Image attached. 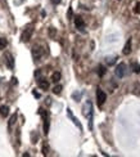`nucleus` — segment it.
Masks as SVG:
<instances>
[{
  "label": "nucleus",
  "mask_w": 140,
  "mask_h": 157,
  "mask_svg": "<svg viewBox=\"0 0 140 157\" xmlns=\"http://www.w3.org/2000/svg\"><path fill=\"white\" fill-rule=\"evenodd\" d=\"M39 113L42 116V120H44V134H45V135H48V134H49V128H50L49 113H48V111H45V110H42V108H40V110H39Z\"/></svg>",
  "instance_id": "nucleus-1"
},
{
  "label": "nucleus",
  "mask_w": 140,
  "mask_h": 157,
  "mask_svg": "<svg viewBox=\"0 0 140 157\" xmlns=\"http://www.w3.org/2000/svg\"><path fill=\"white\" fill-rule=\"evenodd\" d=\"M32 34H33V26H28L23 30L22 35H21V41L22 43H28L30 39L32 37Z\"/></svg>",
  "instance_id": "nucleus-2"
},
{
  "label": "nucleus",
  "mask_w": 140,
  "mask_h": 157,
  "mask_svg": "<svg viewBox=\"0 0 140 157\" xmlns=\"http://www.w3.org/2000/svg\"><path fill=\"white\" fill-rule=\"evenodd\" d=\"M106 101H107V94H106L100 88H98V89H97V103H98V106L102 107V106L104 104Z\"/></svg>",
  "instance_id": "nucleus-3"
},
{
  "label": "nucleus",
  "mask_w": 140,
  "mask_h": 157,
  "mask_svg": "<svg viewBox=\"0 0 140 157\" xmlns=\"http://www.w3.org/2000/svg\"><path fill=\"white\" fill-rule=\"evenodd\" d=\"M42 54H44V49H42L41 45H35L32 48V58L35 61H39L42 57Z\"/></svg>",
  "instance_id": "nucleus-4"
},
{
  "label": "nucleus",
  "mask_w": 140,
  "mask_h": 157,
  "mask_svg": "<svg viewBox=\"0 0 140 157\" xmlns=\"http://www.w3.org/2000/svg\"><path fill=\"white\" fill-rule=\"evenodd\" d=\"M4 58H5V63H6V67L9 68V70H13L14 68V58H13V55L10 54V53H5L4 54Z\"/></svg>",
  "instance_id": "nucleus-5"
},
{
  "label": "nucleus",
  "mask_w": 140,
  "mask_h": 157,
  "mask_svg": "<svg viewBox=\"0 0 140 157\" xmlns=\"http://www.w3.org/2000/svg\"><path fill=\"white\" fill-rule=\"evenodd\" d=\"M116 76H118V79H122L126 73V64L125 63H120L117 67H116Z\"/></svg>",
  "instance_id": "nucleus-6"
},
{
  "label": "nucleus",
  "mask_w": 140,
  "mask_h": 157,
  "mask_svg": "<svg viewBox=\"0 0 140 157\" xmlns=\"http://www.w3.org/2000/svg\"><path fill=\"white\" fill-rule=\"evenodd\" d=\"M86 104H87V107H89V111H87V113H86V115L89 116V129L93 130V115H94L93 104H91V102H87Z\"/></svg>",
  "instance_id": "nucleus-7"
},
{
  "label": "nucleus",
  "mask_w": 140,
  "mask_h": 157,
  "mask_svg": "<svg viewBox=\"0 0 140 157\" xmlns=\"http://www.w3.org/2000/svg\"><path fill=\"white\" fill-rule=\"evenodd\" d=\"M75 26H76V28H78L80 31H84V28H85V22H84V19H82L80 15H76V17H75Z\"/></svg>",
  "instance_id": "nucleus-8"
},
{
  "label": "nucleus",
  "mask_w": 140,
  "mask_h": 157,
  "mask_svg": "<svg viewBox=\"0 0 140 157\" xmlns=\"http://www.w3.org/2000/svg\"><path fill=\"white\" fill-rule=\"evenodd\" d=\"M37 84H39V88L42 89V90H48L49 89V81L46 79H44V77H39Z\"/></svg>",
  "instance_id": "nucleus-9"
},
{
  "label": "nucleus",
  "mask_w": 140,
  "mask_h": 157,
  "mask_svg": "<svg viewBox=\"0 0 140 157\" xmlns=\"http://www.w3.org/2000/svg\"><path fill=\"white\" fill-rule=\"evenodd\" d=\"M67 115H68V117H69V119L73 121V124H75V125H76V126H77L80 130H82V125H81V122H80V121H78V120H77V119H76L73 115H72V111H71L69 108H67Z\"/></svg>",
  "instance_id": "nucleus-10"
},
{
  "label": "nucleus",
  "mask_w": 140,
  "mask_h": 157,
  "mask_svg": "<svg viewBox=\"0 0 140 157\" xmlns=\"http://www.w3.org/2000/svg\"><path fill=\"white\" fill-rule=\"evenodd\" d=\"M122 53H124L125 55H129V54L131 53V39H129V40L126 41V44H125V48H124Z\"/></svg>",
  "instance_id": "nucleus-11"
},
{
  "label": "nucleus",
  "mask_w": 140,
  "mask_h": 157,
  "mask_svg": "<svg viewBox=\"0 0 140 157\" xmlns=\"http://www.w3.org/2000/svg\"><path fill=\"white\" fill-rule=\"evenodd\" d=\"M0 115H1L3 117H6V116L9 115V107L5 106V104L0 106Z\"/></svg>",
  "instance_id": "nucleus-12"
},
{
  "label": "nucleus",
  "mask_w": 140,
  "mask_h": 157,
  "mask_svg": "<svg viewBox=\"0 0 140 157\" xmlns=\"http://www.w3.org/2000/svg\"><path fill=\"white\" fill-rule=\"evenodd\" d=\"M60 77H62L60 72H59V71H55V72H53V75H51V81H53V82H58V81L60 80Z\"/></svg>",
  "instance_id": "nucleus-13"
},
{
  "label": "nucleus",
  "mask_w": 140,
  "mask_h": 157,
  "mask_svg": "<svg viewBox=\"0 0 140 157\" xmlns=\"http://www.w3.org/2000/svg\"><path fill=\"white\" fill-rule=\"evenodd\" d=\"M15 121H17V113H13L12 117H10V120H9V122H8V129H9V131H10L12 126L15 124Z\"/></svg>",
  "instance_id": "nucleus-14"
},
{
  "label": "nucleus",
  "mask_w": 140,
  "mask_h": 157,
  "mask_svg": "<svg viewBox=\"0 0 140 157\" xmlns=\"http://www.w3.org/2000/svg\"><path fill=\"white\" fill-rule=\"evenodd\" d=\"M106 72H107V68H106L103 64H99V66H98V75H99L100 77H103V76L106 75Z\"/></svg>",
  "instance_id": "nucleus-15"
},
{
  "label": "nucleus",
  "mask_w": 140,
  "mask_h": 157,
  "mask_svg": "<svg viewBox=\"0 0 140 157\" xmlns=\"http://www.w3.org/2000/svg\"><path fill=\"white\" fill-rule=\"evenodd\" d=\"M62 89H63V86H62V85H57V86H54V88H53V93L58 95V94H60Z\"/></svg>",
  "instance_id": "nucleus-16"
},
{
  "label": "nucleus",
  "mask_w": 140,
  "mask_h": 157,
  "mask_svg": "<svg viewBox=\"0 0 140 157\" xmlns=\"http://www.w3.org/2000/svg\"><path fill=\"white\" fill-rule=\"evenodd\" d=\"M6 45H8V41H6V39H4V37H0V50H1V49H4Z\"/></svg>",
  "instance_id": "nucleus-17"
},
{
  "label": "nucleus",
  "mask_w": 140,
  "mask_h": 157,
  "mask_svg": "<svg viewBox=\"0 0 140 157\" xmlns=\"http://www.w3.org/2000/svg\"><path fill=\"white\" fill-rule=\"evenodd\" d=\"M131 67H133V71H134L135 73H140V64H138V63H133Z\"/></svg>",
  "instance_id": "nucleus-18"
},
{
  "label": "nucleus",
  "mask_w": 140,
  "mask_h": 157,
  "mask_svg": "<svg viewBox=\"0 0 140 157\" xmlns=\"http://www.w3.org/2000/svg\"><path fill=\"white\" fill-rule=\"evenodd\" d=\"M41 151H42V155H44V156H48V153H49V147H48L46 144H44L42 148H41Z\"/></svg>",
  "instance_id": "nucleus-19"
},
{
  "label": "nucleus",
  "mask_w": 140,
  "mask_h": 157,
  "mask_svg": "<svg viewBox=\"0 0 140 157\" xmlns=\"http://www.w3.org/2000/svg\"><path fill=\"white\" fill-rule=\"evenodd\" d=\"M55 32H57V30H55L54 27H50V28H49V36H50V37H54V36H55Z\"/></svg>",
  "instance_id": "nucleus-20"
},
{
  "label": "nucleus",
  "mask_w": 140,
  "mask_h": 157,
  "mask_svg": "<svg viewBox=\"0 0 140 157\" xmlns=\"http://www.w3.org/2000/svg\"><path fill=\"white\" fill-rule=\"evenodd\" d=\"M134 13L140 14V1H138V3H136V5H135V8H134Z\"/></svg>",
  "instance_id": "nucleus-21"
},
{
  "label": "nucleus",
  "mask_w": 140,
  "mask_h": 157,
  "mask_svg": "<svg viewBox=\"0 0 140 157\" xmlns=\"http://www.w3.org/2000/svg\"><path fill=\"white\" fill-rule=\"evenodd\" d=\"M68 18H69V19L72 18V8H69V9H68Z\"/></svg>",
  "instance_id": "nucleus-22"
},
{
  "label": "nucleus",
  "mask_w": 140,
  "mask_h": 157,
  "mask_svg": "<svg viewBox=\"0 0 140 157\" xmlns=\"http://www.w3.org/2000/svg\"><path fill=\"white\" fill-rule=\"evenodd\" d=\"M50 1H51L53 4H55V5H57V4H60V1H62V0H50Z\"/></svg>",
  "instance_id": "nucleus-23"
},
{
  "label": "nucleus",
  "mask_w": 140,
  "mask_h": 157,
  "mask_svg": "<svg viewBox=\"0 0 140 157\" xmlns=\"http://www.w3.org/2000/svg\"><path fill=\"white\" fill-rule=\"evenodd\" d=\"M33 95H35L36 98H39V97H40V94H39V93H36V92H33Z\"/></svg>",
  "instance_id": "nucleus-24"
},
{
  "label": "nucleus",
  "mask_w": 140,
  "mask_h": 157,
  "mask_svg": "<svg viewBox=\"0 0 140 157\" xmlns=\"http://www.w3.org/2000/svg\"><path fill=\"white\" fill-rule=\"evenodd\" d=\"M23 157H30V153H23Z\"/></svg>",
  "instance_id": "nucleus-25"
}]
</instances>
